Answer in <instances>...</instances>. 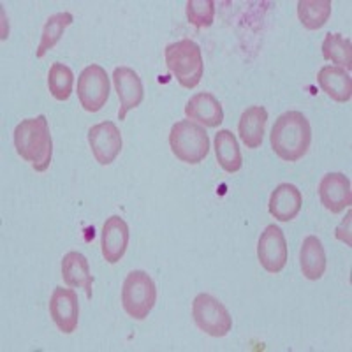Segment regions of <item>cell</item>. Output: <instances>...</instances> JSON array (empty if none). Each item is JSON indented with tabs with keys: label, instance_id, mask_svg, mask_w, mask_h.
Here are the masks:
<instances>
[{
	"label": "cell",
	"instance_id": "9c48e42d",
	"mask_svg": "<svg viewBox=\"0 0 352 352\" xmlns=\"http://www.w3.org/2000/svg\"><path fill=\"white\" fill-rule=\"evenodd\" d=\"M88 144L100 166H109L120 155L124 141L115 122L106 120L88 129Z\"/></svg>",
	"mask_w": 352,
	"mask_h": 352
},
{
	"label": "cell",
	"instance_id": "6da1fadb",
	"mask_svg": "<svg viewBox=\"0 0 352 352\" xmlns=\"http://www.w3.org/2000/svg\"><path fill=\"white\" fill-rule=\"evenodd\" d=\"M270 143L276 155L285 162H298L307 155L312 143V127L301 111H285L275 120Z\"/></svg>",
	"mask_w": 352,
	"mask_h": 352
},
{
	"label": "cell",
	"instance_id": "52a82bcc",
	"mask_svg": "<svg viewBox=\"0 0 352 352\" xmlns=\"http://www.w3.org/2000/svg\"><path fill=\"white\" fill-rule=\"evenodd\" d=\"M109 97V76L104 67L92 64L78 78V99L85 111L97 113L104 108Z\"/></svg>",
	"mask_w": 352,
	"mask_h": 352
},
{
	"label": "cell",
	"instance_id": "ffe728a7",
	"mask_svg": "<svg viewBox=\"0 0 352 352\" xmlns=\"http://www.w3.org/2000/svg\"><path fill=\"white\" fill-rule=\"evenodd\" d=\"M215 155L217 162L226 173H238L243 166L236 138L228 129H222L215 134Z\"/></svg>",
	"mask_w": 352,
	"mask_h": 352
},
{
	"label": "cell",
	"instance_id": "ac0fdd59",
	"mask_svg": "<svg viewBox=\"0 0 352 352\" xmlns=\"http://www.w3.org/2000/svg\"><path fill=\"white\" fill-rule=\"evenodd\" d=\"M266 124H268V111L263 106H250L241 113L238 134L247 148L256 150L263 144Z\"/></svg>",
	"mask_w": 352,
	"mask_h": 352
},
{
	"label": "cell",
	"instance_id": "d6986e66",
	"mask_svg": "<svg viewBox=\"0 0 352 352\" xmlns=\"http://www.w3.org/2000/svg\"><path fill=\"white\" fill-rule=\"evenodd\" d=\"M301 273L307 280H320L326 272V252L322 241L310 234L303 240L300 250Z\"/></svg>",
	"mask_w": 352,
	"mask_h": 352
},
{
	"label": "cell",
	"instance_id": "5b68a950",
	"mask_svg": "<svg viewBox=\"0 0 352 352\" xmlns=\"http://www.w3.org/2000/svg\"><path fill=\"white\" fill-rule=\"evenodd\" d=\"M157 303V287L152 276L143 270H134L122 285V307L129 317L143 320Z\"/></svg>",
	"mask_w": 352,
	"mask_h": 352
},
{
	"label": "cell",
	"instance_id": "2e32d148",
	"mask_svg": "<svg viewBox=\"0 0 352 352\" xmlns=\"http://www.w3.org/2000/svg\"><path fill=\"white\" fill-rule=\"evenodd\" d=\"M303 204L301 190L292 184H280L270 196V213L280 222H291L298 217Z\"/></svg>",
	"mask_w": 352,
	"mask_h": 352
},
{
	"label": "cell",
	"instance_id": "30bf717a",
	"mask_svg": "<svg viewBox=\"0 0 352 352\" xmlns=\"http://www.w3.org/2000/svg\"><path fill=\"white\" fill-rule=\"evenodd\" d=\"M50 316L64 335L76 331L80 322V300L76 291H72V287H55L50 298Z\"/></svg>",
	"mask_w": 352,
	"mask_h": 352
},
{
	"label": "cell",
	"instance_id": "44dd1931",
	"mask_svg": "<svg viewBox=\"0 0 352 352\" xmlns=\"http://www.w3.org/2000/svg\"><path fill=\"white\" fill-rule=\"evenodd\" d=\"M72 21H74V16L71 12H55L46 20L43 27V34H41V43L36 52L37 58H43L50 50L55 48L60 37L64 36L65 28L72 25Z\"/></svg>",
	"mask_w": 352,
	"mask_h": 352
},
{
	"label": "cell",
	"instance_id": "5bb4252c",
	"mask_svg": "<svg viewBox=\"0 0 352 352\" xmlns=\"http://www.w3.org/2000/svg\"><path fill=\"white\" fill-rule=\"evenodd\" d=\"M185 115L188 120L199 122L203 127L215 129L224 122V109L213 94L199 92L192 96L185 104Z\"/></svg>",
	"mask_w": 352,
	"mask_h": 352
},
{
	"label": "cell",
	"instance_id": "cb8c5ba5",
	"mask_svg": "<svg viewBox=\"0 0 352 352\" xmlns=\"http://www.w3.org/2000/svg\"><path fill=\"white\" fill-rule=\"evenodd\" d=\"M74 88V72L65 64L55 62L48 71V90L56 100H67Z\"/></svg>",
	"mask_w": 352,
	"mask_h": 352
},
{
	"label": "cell",
	"instance_id": "ba28073f",
	"mask_svg": "<svg viewBox=\"0 0 352 352\" xmlns=\"http://www.w3.org/2000/svg\"><path fill=\"white\" fill-rule=\"evenodd\" d=\"M287 241L278 226L270 224L261 232L257 241V259L261 266L272 275L280 273L287 264Z\"/></svg>",
	"mask_w": 352,
	"mask_h": 352
},
{
	"label": "cell",
	"instance_id": "8fae6325",
	"mask_svg": "<svg viewBox=\"0 0 352 352\" xmlns=\"http://www.w3.org/2000/svg\"><path fill=\"white\" fill-rule=\"evenodd\" d=\"M113 83L120 99L118 109V120H125V116L131 109H136L144 99V87L140 74L134 69L120 65L113 71Z\"/></svg>",
	"mask_w": 352,
	"mask_h": 352
},
{
	"label": "cell",
	"instance_id": "603a6c76",
	"mask_svg": "<svg viewBox=\"0 0 352 352\" xmlns=\"http://www.w3.org/2000/svg\"><path fill=\"white\" fill-rule=\"evenodd\" d=\"M322 56L324 60L333 62L336 67H342L345 71H351L352 67V48L351 39L344 37L342 34H326L324 41H322Z\"/></svg>",
	"mask_w": 352,
	"mask_h": 352
},
{
	"label": "cell",
	"instance_id": "484cf974",
	"mask_svg": "<svg viewBox=\"0 0 352 352\" xmlns=\"http://www.w3.org/2000/svg\"><path fill=\"white\" fill-rule=\"evenodd\" d=\"M351 219H352L351 212H349L347 217H345V220L342 222L340 226H338V228H336V232H335L336 240L344 241L347 247H351V245H352V241H351Z\"/></svg>",
	"mask_w": 352,
	"mask_h": 352
},
{
	"label": "cell",
	"instance_id": "9a60e30c",
	"mask_svg": "<svg viewBox=\"0 0 352 352\" xmlns=\"http://www.w3.org/2000/svg\"><path fill=\"white\" fill-rule=\"evenodd\" d=\"M62 278L67 287L83 289L87 292L88 300H92L94 276L90 273L88 259L81 252H67L62 259Z\"/></svg>",
	"mask_w": 352,
	"mask_h": 352
},
{
	"label": "cell",
	"instance_id": "277c9868",
	"mask_svg": "<svg viewBox=\"0 0 352 352\" xmlns=\"http://www.w3.org/2000/svg\"><path fill=\"white\" fill-rule=\"evenodd\" d=\"M169 146L173 155L185 164H199L210 152V138L203 125L182 120L171 127Z\"/></svg>",
	"mask_w": 352,
	"mask_h": 352
},
{
	"label": "cell",
	"instance_id": "d4e9b609",
	"mask_svg": "<svg viewBox=\"0 0 352 352\" xmlns=\"http://www.w3.org/2000/svg\"><path fill=\"white\" fill-rule=\"evenodd\" d=\"M187 20L196 28L212 27L215 20V2L213 0H188Z\"/></svg>",
	"mask_w": 352,
	"mask_h": 352
},
{
	"label": "cell",
	"instance_id": "7c38bea8",
	"mask_svg": "<svg viewBox=\"0 0 352 352\" xmlns=\"http://www.w3.org/2000/svg\"><path fill=\"white\" fill-rule=\"evenodd\" d=\"M320 203L328 212L342 213L352 204L351 180L344 173H328L319 182Z\"/></svg>",
	"mask_w": 352,
	"mask_h": 352
},
{
	"label": "cell",
	"instance_id": "4fadbf2b",
	"mask_svg": "<svg viewBox=\"0 0 352 352\" xmlns=\"http://www.w3.org/2000/svg\"><path fill=\"white\" fill-rule=\"evenodd\" d=\"M129 226L122 217L111 215L106 219L100 234V248L106 263L116 264L125 256L129 247Z\"/></svg>",
	"mask_w": 352,
	"mask_h": 352
},
{
	"label": "cell",
	"instance_id": "e0dca14e",
	"mask_svg": "<svg viewBox=\"0 0 352 352\" xmlns=\"http://www.w3.org/2000/svg\"><path fill=\"white\" fill-rule=\"evenodd\" d=\"M320 90L335 102H349L352 97V80L345 69L336 65H324L317 74Z\"/></svg>",
	"mask_w": 352,
	"mask_h": 352
},
{
	"label": "cell",
	"instance_id": "7402d4cb",
	"mask_svg": "<svg viewBox=\"0 0 352 352\" xmlns=\"http://www.w3.org/2000/svg\"><path fill=\"white\" fill-rule=\"evenodd\" d=\"M331 0H300L298 18L307 30H319L331 16Z\"/></svg>",
	"mask_w": 352,
	"mask_h": 352
},
{
	"label": "cell",
	"instance_id": "3957f363",
	"mask_svg": "<svg viewBox=\"0 0 352 352\" xmlns=\"http://www.w3.org/2000/svg\"><path fill=\"white\" fill-rule=\"evenodd\" d=\"M166 65L184 88H196L204 72L203 53L192 39H182L166 46Z\"/></svg>",
	"mask_w": 352,
	"mask_h": 352
},
{
	"label": "cell",
	"instance_id": "7a4b0ae2",
	"mask_svg": "<svg viewBox=\"0 0 352 352\" xmlns=\"http://www.w3.org/2000/svg\"><path fill=\"white\" fill-rule=\"evenodd\" d=\"M12 141L18 155L30 162L34 171L44 173L52 164L53 140L50 134V125L46 116L21 120L12 132Z\"/></svg>",
	"mask_w": 352,
	"mask_h": 352
},
{
	"label": "cell",
	"instance_id": "8992f818",
	"mask_svg": "<svg viewBox=\"0 0 352 352\" xmlns=\"http://www.w3.org/2000/svg\"><path fill=\"white\" fill-rule=\"evenodd\" d=\"M196 326L213 338H222L232 329V317L226 305L208 292H201L192 301Z\"/></svg>",
	"mask_w": 352,
	"mask_h": 352
}]
</instances>
